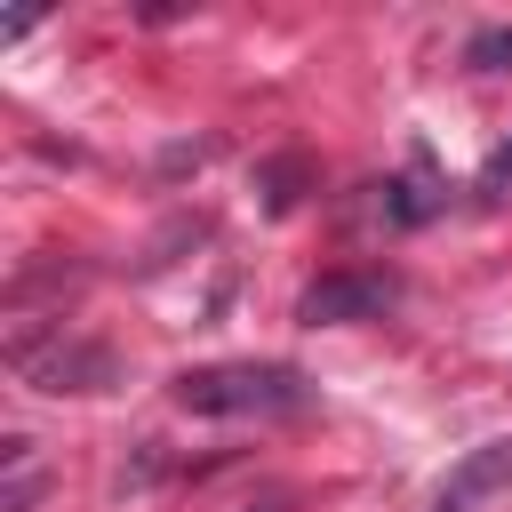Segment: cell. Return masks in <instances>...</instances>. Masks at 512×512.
<instances>
[{
	"label": "cell",
	"instance_id": "cell-1",
	"mask_svg": "<svg viewBox=\"0 0 512 512\" xmlns=\"http://www.w3.org/2000/svg\"><path fill=\"white\" fill-rule=\"evenodd\" d=\"M168 400L184 416H232V424H248V416H296L312 400V384L296 368H272V360H224V368H184L168 384Z\"/></svg>",
	"mask_w": 512,
	"mask_h": 512
},
{
	"label": "cell",
	"instance_id": "cell-2",
	"mask_svg": "<svg viewBox=\"0 0 512 512\" xmlns=\"http://www.w3.org/2000/svg\"><path fill=\"white\" fill-rule=\"evenodd\" d=\"M16 368H24L40 392H104V384H112V352L64 344V336H56L48 352H40V344H16Z\"/></svg>",
	"mask_w": 512,
	"mask_h": 512
},
{
	"label": "cell",
	"instance_id": "cell-3",
	"mask_svg": "<svg viewBox=\"0 0 512 512\" xmlns=\"http://www.w3.org/2000/svg\"><path fill=\"white\" fill-rule=\"evenodd\" d=\"M504 480H512V440H488V448H472V456H464V464L440 480L432 512H472V504H488Z\"/></svg>",
	"mask_w": 512,
	"mask_h": 512
},
{
	"label": "cell",
	"instance_id": "cell-4",
	"mask_svg": "<svg viewBox=\"0 0 512 512\" xmlns=\"http://www.w3.org/2000/svg\"><path fill=\"white\" fill-rule=\"evenodd\" d=\"M392 304V280H320V288H304V320L312 328H344V320H376Z\"/></svg>",
	"mask_w": 512,
	"mask_h": 512
},
{
	"label": "cell",
	"instance_id": "cell-5",
	"mask_svg": "<svg viewBox=\"0 0 512 512\" xmlns=\"http://www.w3.org/2000/svg\"><path fill=\"white\" fill-rule=\"evenodd\" d=\"M464 64H472V72H504V64H512V32H480V40L464 48Z\"/></svg>",
	"mask_w": 512,
	"mask_h": 512
},
{
	"label": "cell",
	"instance_id": "cell-6",
	"mask_svg": "<svg viewBox=\"0 0 512 512\" xmlns=\"http://www.w3.org/2000/svg\"><path fill=\"white\" fill-rule=\"evenodd\" d=\"M256 512H280V504H256Z\"/></svg>",
	"mask_w": 512,
	"mask_h": 512
}]
</instances>
